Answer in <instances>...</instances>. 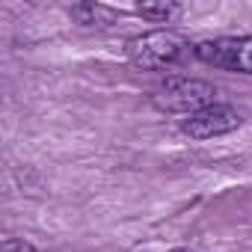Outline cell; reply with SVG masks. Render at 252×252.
<instances>
[{
	"label": "cell",
	"mask_w": 252,
	"mask_h": 252,
	"mask_svg": "<svg viewBox=\"0 0 252 252\" xmlns=\"http://www.w3.org/2000/svg\"><path fill=\"white\" fill-rule=\"evenodd\" d=\"M137 15L146 21H155V24H172L181 15V6L178 3H140Z\"/></svg>",
	"instance_id": "cell-6"
},
{
	"label": "cell",
	"mask_w": 252,
	"mask_h": 252,
	"mask_svg": "<svg viewBox=\"0 0 252 252\" xmlns=\"http://www.w3.org/2000/svg\"><path fill=\"white\" fill-rule=\"evenodd\" d=\"M152 104L163 113H196L208 104H217V89L208 83V80H199V77H166L155 95H152Z\"/></svg>",
	"instance_id": "cell-2"
},
{
	"label": "cell",
	"mask_w": 252,
	"mask_h": 252,
	"mask_svg": "<svg viewBox=\"0 0 252 252\" xmlns=\"http://www.w3.org/2000/svg\"><path fill=\"white\" fill-rule=\"evenodd\" d=\"M187 51L190 42L178 30H152L128 39V45H125V57L131 60V65L143 71H160L166 65H175Z\"/></svg>",
	"instance_id": "cell-1"
},
{
	"label": "cell",
	"mask_w": 252,
	"mask_h": 252,
	"mask_svg": "<svg viewBox=\"0 0 252 252\" xmlns=\"http://www.w3.org/2000/svg\"><path fill=\"white\" fill-rule=\"evenodd\" d=\"M172 252H190V249H172Z\"/></svg>",
	"instance_id": "cell-8"
},
{
	"label": "cell",
	"mask_w": 252,
	"mask_h": 252,
	"mask_svg": "<svg viewBox=\"0 0 252 252\" xmlns=\"http://www.w3.org/2000/svg\"><path fill=\"white\" fill-rule=\"evenodd\" d=\"M243 125V116L231 107V104H208L196 113H190L184 122H181V131L190 137V140H214V137H222V134H231Z\"/></svg>",
	"instance_id": "cell-4"
},
{
	"label": "cell",
	"mask_w": 252,
	"mask_h": 252,
	"mask_svg": "<svg viewBox=\"0 0 252 252\" xmlns=\"http://www.w3.org/2000/svg\"><path fill=\"white\" fill-rule=\"evenodd\" d=\"M71 18L83 27H107V24H113L116 12L107 6H98V3H77V6H71Z\"/></svg>",
	"instance_id": "cell-5"
},
{
	"label": "cell",
	"mask_w": 252,
	"mask_h": 252,
	"mask_svg": "<svg viewBox=\"0 0 252 252\" xmlns=\"http://www.w3.org/2000/svg\"><path fill=\"white\" fill-rule=\"evenodd\" d=\"M0 252H36L30 243H24V240H18V237H6L3 240V249Z\"/></svg>",
	"instance_id": "cell-7"
},
{
	"label": "cell",
	"mask_w": 252,
	"mask_h": 252,
	"mask_svg": "<svg viewBox=\"0 0 252 252\" xmlns=\"http://www.w3.org/2000/svg\"><path fill=\"white\" fill-rule=\"evenodd\" d=\"M196 60L205 65L222 68V71H237V74H252V36H220L193 45Z\"/></svg>",
	"instance_id": "cell-3"
}]
</instances>
